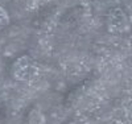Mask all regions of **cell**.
<instances>
[{
  "label": "cell",
  "mask_w": 132,
  "mask_h": 124,
  "mask_svg": "<svg viewBox=\"0 0 132 124\" xmlns=\"http://www.w3.org/2000/svg\"><path fill=\"white\" fill-rule=\"evenodd\" d=\"M8 22H9L8 12L3 7H0V28H4L5 25H8Z\"/></svg>",
  "instance_id": "3957f363"
},
{
  "label": "cell",
  "mask_w": 132,
  "mask_h": 124,
  "mask_svg": "<svg viewBox=\"0 0 132 124\" xmlns=\"http://www.w3.org/2000/svg\"><path fill=\"white\" fill-rule=\"evenodd\" d=\"M36 71L35 62L28 55H23L17 61H15L12 66V75L17 81H29Z\"/></svg>",
  "instance_id": "6da1fadb"
},
{
  "label": "cell",
  "mask_w": 132,
  "mask_h": 124,
  "mask_svg": "<svg viewBox=\"0 0 132 124\" xmlns=\"http://www.w3.org/2000/svg\"><path fill=\"white\" fill-rule=\"evenodd\" d=\"M108 25L112 32H124L128 27V19L122 9L115 8L108 16Z\"/></svg>",
  "instance_id": "7a4b0ae2"
}]
</instances>
